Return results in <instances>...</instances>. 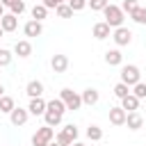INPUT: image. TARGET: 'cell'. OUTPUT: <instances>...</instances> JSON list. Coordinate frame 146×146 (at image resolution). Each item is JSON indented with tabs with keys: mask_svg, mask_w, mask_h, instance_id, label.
<instances>
[{
	"mask_svg": "<svg viewBox=\"0 0 146 146\" xmlns=\"http://www.w3.org/2000/svg\"><path fill=\"white\" fill-rule=\"evenodd\" d=\"M59 98H62V103L66 105V110H73V112H75V110L82 107V98H80V94L73 91V89H68V87L59 91Z\"/></svg>",
	"mask_w": 146,
	"mask_h": 146,
	"instance_id": "3",
	"label": "cell"
},
{
	"mask_svg": "<svg viewBox=\"0 0 146 146\" xmlns=\"http://www.w3.org/2000/svg\"><path fill=\"white\" fill-rule=\"evenodd\" d=\"M125 125H128L130 130H139V128L144 125V116H141L139 112H128V116H125Z\"/></svg>",
	"mask_w": 146,
	"mask_h": 146,
	"instance_id": "16",
	"label": "cell"
},
{
	"mask_svg": "<svg viewBox=\"0 0 146 146\" xmlns=\"http://www.w3.org/2000/svg\"><path fill=\"white\" fill-rule=\"evenodd\" d=\"M91 32H94V36H96L98 41H103V39H107V36L112 34V27H110L105 21H100V23H96V25H94V30H91Z\"/></svg>",
	"mask_w": 146,
	"mask_h": 146,
	"instance_id": "15",
	"label": "cell"
},
{
	"mask_svg": "<svg viewBox=\"0 0 146 146\" xmlns=\"http://www.w3.org/2000/svg\"><path fill=\"white\" fill-rule=\"evenodd\" d=\"M128 94H130V87H128V84H123V82H119V84L114 87V96H116L119 100H123V98H125Z\"/></svg>",
	"mask_w": 146,
	"mask_h": 146,
	"instance_id": "28",
	"label": "cell"
},
{
	"mask_svg": "<svg viewBox=\"0 0 146 146\" xmlns=\"http://www.w3.org/2000/svg\"><path fill=\"white\" fill-rule=\"evenodd\" d=\"M137 7H139V2H137V0H123V5H121V11H123V14H125V11H128V14H132Z\"/></svg>",
	"mask_w": 146,
	"mask_h": 146,
	"instance_id": "31",
	"label": "cell"
},
{
	"mask_svg": "<svg viewBox=\"0 0 146 146\" xmlns=\"http://www.w3.org/2000/svg\"><path fill=\"white\" fill-rule=\"evenodd\" d=\"M0 5H2V7H9V5H11V0H0Z\"/></svg>",
	"mask_w": 146,
	"mask_h": 146,
	"instance_id": "35",
	"label": "cell"
},
{
	"mask_svg": "<svg viewBox=\"0 0 146 146\" xmlns=\"http://www.w3.org/2000/svg\"><path fill=\"white\" fill-rule=\"evenodd\" d=\"M50 68H52L55 73H64V71L68 68V57H66V55H52Z\"/></svg>",
	"mask_w": 146,
	"mask_h": 146,
	"instance_id": "8",
	"label": "cell"
},
{
	"mask_svg": "<svg viewBox=\"0 0 146 146\" xmlns=\"http://www.w3.org/2000/svg\"><path fill=\"white\" fill-rule=\"evenodd\" d=\"M55 141H57L59 146H71L73 141H78V125H73V123L64 125V128L59 130V135H57Z\"/></svg>",
	"mask_w": 146,
	"mask_h": 146,
	"instance_id": "4",
	"label": "cell"
},
{
	"mask_svg": "<svg viewBox=\"0 0 146 146\" xmlns=\"http://www.w3.org/2000/svg\"><path fill=\"white\" fill-rule=\"evenodd\" d=\"M130 18H132L135 23H139V25H146V7H137V9L130 14Z\"/></svg>",
	"mask_w": 146,
	"mask_h": 146,
	"instance_id": "23",
	"label": "cell"
},
{
	"mask_svg": "<svg viewBox=\"0 0 146 146\" xmlns=\"http://www.w3.org/2000/svg\"><path fill=\"white\" fill-rule=\"evenodd\" d=\"M2 16H5V7L0 5V18H2Z\"/></svg>",
	"mask_w": 146,
	"mask_h": 146,
	"instance_id": "36",
	"label": "cell"
},
{
	"mask_svg": "<svg viewBox=\"0 0 146 146\" xmlns=\"http://www.w3.org/2000/svg\"><path fill=\"white\" fill-rule=\"evenodd\" d=\"M27 112L34 114V116H43V112H46V100H43V98H30Z\"/></svg>",
	"mask_w": 146,
	"mask_h": 146,
	"instance_id": "12",
	"label": "cell"
},
{
	"mask_svg": "<svg viewBox=\"0 0 146 146\" xmlns=\"http://www.w3.org/2000/svg\"><path fill=\"white\" fill-rule=\"evenodd\" d=\"M14 107H16V105H14V98H11V96H0V112L9 114Z\"/></svg>",
	"mask_w": 146,
	"mask_h": 146,
	"instance_id": "22",
	"label": "cell"
},
{
	"mask_svg": "<svg viewBox=\"0 0 146 146\" xmlns=\"http://www.w3.org/2000/svg\"><path fill=\"white\" fill-rule=\"evenodd\" d=\"M62 116H64V114H57L55 110H48V107H46V112H43V119H46V125H50V128H55V125H59V123H62Z\"/></svg>",
	"mask_w": 146,
	"mask_h": 146,
	"instance_id": "20",
	"label": "cell"
},
{
	"mask_svg": "<svg viewBox=\"0 0 146 146\" xmlns=\"http://www.w3.org/2000/svg\"><path fill=\"white\" fill-rule=\"evenodd\" d=\"M25 94H27L30 98H41V94H43V82H41V80H30L27 87H25Z\"/></svg>",
	"mask_w": 146,
	"mask_h": 146,
	"instance_id": "10",
	"label": "cell"
},
{
	"mask_svg": "<svg viewBox=\"0 0 146 146\" xmlns=\"http://www.w3.org/2000/svg\"><path fill=\"white\" fill-rule=\"evenodd\" d=\"M0 27H2L5 32H14V30L18 27V16H14V14H5V16L0 18Z\"/></svg>",
	"mask_w": 146,
	"mask_h": 146,
	"instance_id": "13",
	"label": "cell"
},
{
	"mask_svg": "<svg viewBox=\"0 0 146 146\" xmlns=\"http://www.w3.org/2000/svg\"><path fill=\"white\" fill-rule=\"evenodd\" d=\"M103 14H105V23L110 25V27H121L123 25V11H121V7H116V5H107L105 9H103Z\"/></svg>",
	"mask_w": 146,
	"mask_h": 146,
	"instance_id": "2",
	"label": "cell"
},
{
	"mask_svg": "<svg viewBox=\"0 0 146 146\" xmlns=\"http://www.w3.org/2000/svg\"><path fill=\"white\" fill-rule=\"evenodd\" d=\"M62 2H68V0H43L41 5L46 7V9H55L57 5H62Z\"/></svg>",
	"mask_w": 146,
	"mask_h": 146,
	"instance_id": "34",
	"label": "cell"
},
{
	"mask_svg": "<svg viewBox=\"0 0 146 146\" xmlns=\"http://www.w3.org/2000/svg\"><path fill=\"white\" fill-rule=\"evenodd\" d=\"M87 137H89L91 141H100V139H103V130H100L98 125H89V128H87Z\"/></svg>",
	"mask_w": 146,
	"mask_h": 146,
	"instance_id": "26",
	"label": "cell"
},
{
	"mask_svg": "<svg viewBox=\"0 0 146 146\" xmlns=\"http://www.w3.org/2000/svg\"><path fill=\"white\" fill-rule=\"evenodd\" d=\"M0 96H5V87L2 84H0Z\"/></svg>",
	"mask_w": 146,
	"mask_h": 146,
	"instance_id": "38",
	"label": "cell"
},
{
	"mask_svg": "<svg viewBox=\"0 0 146 146\" xmlns=\"http://www.w3.org/2000/svg\"><path fill=\"white\" fill-rule=\"evenodd\" d=\"M121 107L125 110V114H128V112H137V110H139V98L132 96V94H128V96L121 100Z\"/></svg>",
	"mask_w": 146,
	"mask_h": 146,
	"instance_id": "19",
	"label": "cell"
},
{
	"mask_svg": "<svg viewBox=\"0 0 146 146\" xmlns=\"http://www.w3.org/2000/svg\"><path fill=\"white\" fill-rule=\"evenodd\" d=\"M46 107H48V110H55L57 114H64V112H66V105L62 103V98H52V100H48Z\"/></svg>",
	"mask_w": 146,
	"mask_h": 146,
	"instance_id": "21",
	"label": "cell"
},
{
	"mask_svg": "<svg viewBox=\"0 0 146 146\" xmlns=\"http://www.w3.org/2000/svg\"><path fill=\"white\" fill-rule=\"evenodd\" d=\"M144 110H146V107H144Z\"/></svg>",
	"mask_w": 146,
	"mask_h": 146,
	"instance_id": "41",
	"label": "cell"
},
{
	"mask_svg": "<svg viewBox=\"0 0 146 146\" xmlns=\"http://www.w3.org/2000/svg\"><path fill=\"white\" fill-rule=\"evenodd\" d=\"M71 146H84V144H82V141H73Z\"/></svg>",
	"mask_w": 146,
	"mask_h": 146,
	"instance_id": "37",
	"label": "cell"
},
{
	"mask_svg": "<svg viewBox=\"0 0 146 146\" xmlns=\"http://www.w3.org/2000/svg\"><path fill=\"white\" fill-rule=\"evenodd\" d=\"M112 39H114V43H116V46H128V43L132 41V32H130L128 27H123V25H121V27H116V30H114Z\"/></svg>",
	"mask_w": 146,
	"mask_h": 146,
	"instance_id": "6",
	"label": "cell"
},
{
	"mask_svg": "<svg viewBox=\"0 0 146 146\" xmlns=\"http://www.w3.org/2000/svg\"><path fill=\"white\" fill-rule=\"evenodd\" d=\"M14 55H18V57H30V55H32V43H30V41H16V43H14Z\"/></svg>",
	"mask_w": 146,
	"mask_h": 146,
	"instance_id": "18",
	"label": "cell"
},
{
	"mask_svg": "<svg viewBox=\"0 0 146 146\" xmlns=\"http://www.w3.org/2000/svg\"><path fill=\"white\" fill-rule=\"evenodd\" d=\"M55 11H57V16H59V18H71V16H73V9H71L66 2L57 5V7H55Z\"/></svg>",
	"mask_w": 146,
	"mask_h": 146,
	"instance_id": "25",
	"label": "cell"
},
{
	"mask_svg": "<svg viewBox=\"0 0 146 146\" xmlns=\"http://www.w3.org/2000/svg\"><path fill=\"white\" fill-rule=\"evenodd\" d=\"M11 57H14V55H11L7 48H0V68H2V66H9V64H11Z\"/></svg>",
	"mask_w": 146,
	"mask_h": 146,
	"instance_id": "30",
	"label": "cell"
},
{
	"mask_svg": "<svg viewBox=\"0 0 146 146\" xmlns=\"http://www.w3.org/2000/svg\"><path fill=\"white\" fill-rule=\"evenodd\" d=\"M46 14H48V9H46L43 5H34V7H32V21H39V23H41V21L46 18Z\"/></svg>",
	"mask_w": 146,
	"mask_h": 146,
	"instance_id": "24",
	"label": "cell"
},
{
	"mask_svg": "<svg viewBox=\"0 0 146 146\" xmlns=\"http://www.w3.org/2000/svg\"><path fill=\"white\" fill-rule=\"evenodd\" d=\"M48 146H59V144H57V141H50V144H48Z\"/></svg>",
	"mask_w": 146,
	"mask_h": 146,
	"instance_id": "39",
	"label": "cell"
},
{
	"mask_svg": "<svg viewBox=\"0 0 146 146\" xmlns=\"http://www.w3.org/2000/svg\"><path fill=\"white\" fill-rule=\"evenodd\" d=\"M23 32H25V36H41L43 25H41L39 21H27V23L23 25Z\"/></svg>",
	"mask_w": 146,
	"mask_h": 146,
	"instance_id": "14",
	"label": "cell"
},
{
	"mask_svg": "<svg viewBox=\"0 0 146 146\" xmlns=\"http://www.w3.org/2000/svg\"><path fill=\"white\" fill-rule=\"evenodd\" d=\"M55 139V130L50 125H41L34 135H32V146H48Z\"/></svg>",
	"mask_w": 146,
	"mask_h": 146,
	"instance_id": "5",
	"label": "cell"
},
{
	"mask_svg": "<svg viewBox=\"0 0 146 146\" xmlns=\"http://www.w3.org/2000/svg\"><path fill=\"white\" fill-rule=\"evenodd\" d=\"M9 14H14V16H21L23 11H25V2L23 0H11V5H9Z\"/></svg>",
	"mask_w": 146,
	"mask_h": 146,
	"instance_id": "27",
	"label": "cell"
},
{
	"mask_svg": "<svg viewBox=\"0 0 146 146\" xmlns=\"http://www.w3.org/2000/svg\"><path fill=\"white\" fill-rule=\"evenodd\" d=\"M125 110L123 107H110V123L112 125H125Z\"/></svg>",
	"mask_w": 146,
	"mask_h": 146,
	"instance_id": "9",
	"label": "cell"
},
{
	"mask_svg": "<svg viewBox=\"0 0 146 146\" xmlns=\"http://www.w3.org/2000/svg\"><path fill=\"white\" fill-rule=\"evenodd\" d=\"M121 62H123V55H121L119 48H112V50L105 52V64H110V66H121Z\"/></svg>",
	"mask_w": 146,
	"mask_h": 146,
	"instance_id": "17",
	"label": "cell"
},
{
	"mask_svg": "<svg viewBox=\"0 0 146 146\" xmlns=\"http://www.w3.org/2000/svg\"><path fill=\"white\" fill-rule=\"evenodd\" d=\"M66 5H68V7L73 9V11H82V9L87 7V0H68Z\"/></svg>",
	"mask_w": 146,
	"mask_h": 146,
	"instance_id": "33",
	"label": "cell"
},
{
	"mask_svg": "<svg viewBox=\"0 0 146 146\" xmlns=\"http://www.w3.org/2000/svg\"><path fill=\"white\" fill-rule=\"evenodd\" d=\"M121 82L128 84V87H135L137 82H141V71H139V66H135V64L121 66Z\"/></svg>",
	"mask_w": 146,
	"mask_h": 146,
	"instance_id": "1",
	"label": "cell"
},
{
	"mask_svg": "<svg viewBox=\"0 0 146 146\" xmlns=\"http://www.w3.org/2000/svg\"><path fill=\"white\" fill-rule=\"evenodd\" d=\"M130 94H132V96H137L139 100H141V98H146V82H137V84L132 87V91H130Z\"/></svg>",
	"mask_w": 146,
	"mask_h": 146,
	"instance_id": "29",
	"label": "cell"
},
{
	"mask_svg": "<svg viewBox=\"0 0 146 146\" xmlns=\"http://www.w3.org/2000/svg\"><path fill=\"white\" fill-rule=\"evenodd\" d=\"M27 119H30V112L23 110V107H14V110L9 112V121H11V125H25Z\"/></svg>",
	"mask_w": 146,
	"mask_h": 146,
	"instance_id": "7",
	"label": "cell"
},
{
	"mask_svg": "<svg viewBox=\"0 0 146 146\" xmlns=\"http://www.w3.org/2000/svg\"><path fill=\"white\" fill-rule=\"evenodd\" d=\"M2 34H5V30H2V27H0V39H2Z\"/></svg>",
	"mask_w": 146,
	"mask_h": 146,
	"instance_id": "40",
	"label": "cell"
},
{
	"mask_svg": "<svg viewBox=\"0 0 146 146\" xmlns=\"http://www.w3.org/2000/svg\"><path fill=\"white\" fill-rule=\"evenodd\" d=\"M80 98H82V105H89V107H91V105H96V103L100 100V94H98L94 87H89V89H84V91L80 94Z\"/></svg>",
	"mask_w": 146,
	"mask_h": 146,
	"instance_id": "11",
	"label": "cell"
},
{
	"mask_svg": "<svg viewBox=\"0 0 146 146\" xmlns=\"http://www.w3.org/2000/svg\"><path fill=\"white\" fill-rule=\"evenodd\" d=\"M87 5H89L94 11H103V9H105L110 2H107V0H87Z\"/></svg>",
	"mask_w": 146,
	"mask_h": 146,
	"instance_id": "32",
	"label": "cell"
}]
</instances>
